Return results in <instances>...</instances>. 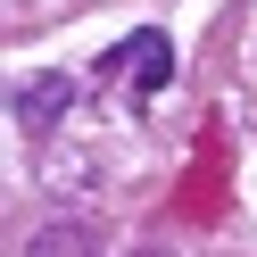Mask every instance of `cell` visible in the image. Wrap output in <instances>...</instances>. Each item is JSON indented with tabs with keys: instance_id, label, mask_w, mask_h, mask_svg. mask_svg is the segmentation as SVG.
I'll return each instance as SVG.
<instances>
[{
	"instance_id": "3957f363",
	"label": "cell",
	"mask_w": 257,
	"mask_h": 257,
	"mask_svg": "<svg viewBox=\"0 0 257 257\" xmlns=\"http://www.w3.org/2000/svg\"><path fill=\"white\" fill-rule=\"evenodd\" d=\"M25 257H100V232L75 224V216H50L34 240H25Z\"/></svg>"
},
{
	"instance_id": "277c9868",
	"label": "cell",
	"mask_w": 257,
	"mask_h": 257,
	"mask_svg": "<svg viewBox=\"0 0 257 257\" xmlns=\"http://www.w3.org/2000/svg\"><path fill=\"white\" fill-rule=\"evenodd\" d=\"M141 257H174V249H141Z\"/></svg>"
},
{
	"instance_id": "6da1fadb",
	"label": "cell",
	"mask_w": 257,
	"mask_h": 257,
	"mask_svg": "<svg viewBox=\"0 0 257 257\" xmlns=\"http://www.w3.org/2000/svg\"><path fill=\"white\" fill-rule=\"evenodd\" d=\"M108 67L133 75V91H166V83H174V42H166V34H133Z\"/></svg>"
},
{
	"instance_id": "7a4b0ae2",
	"label": "cell",
	"mask_w": 257,
	"mask_h": 257,
	"mask_svg": "<svg viewBox=\"0 0 257 257\" xmlns=\"http://www.w3.org/2000/svg\"><path fill=\"white\" fill-rule=\"evenodd\" d=\"M67 108H75V75H34L25 100H17V124H25V133H50Z\"/></svg>"
}]
</instances>
